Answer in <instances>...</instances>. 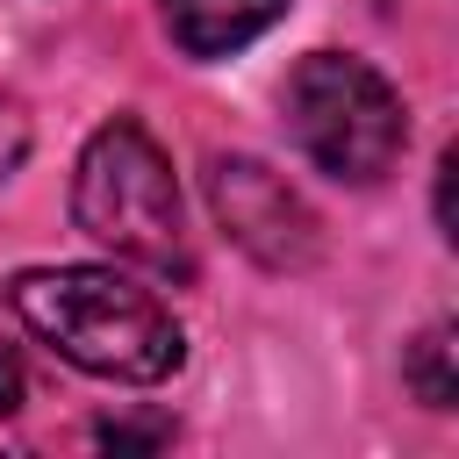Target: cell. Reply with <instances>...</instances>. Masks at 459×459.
Here are the masks:
<instances>
[{
	"label": "cell",
	"instance_id": "1",
	"mask_svg": "<svg viewBox=\"0 0 459 459\" xmlns=\"http://www.w3.org/2000/svg\"><path fill=\"white\" fill-rule=\"evenodd\" d=\"M7 301L65 366L100 380L151 387L186 359L172 308L115 265H36V273H14Z\"/></svg>",
	"mask_w": 459,
	"mask_h": 459
},
{
	"label": "cell",
	"instance_id": "2",
	"mask_svg": "<svg viewBox=\"0 0 459 459\" xmlns=\"http://www.w3.org/2000/svg\"><path fill=\"white\" fill-rule=\"evenodd\" d=\"M72 215L93 244H108L115 258L143 265V273H194L186 237H179V186L165 151L151 143V129L136 122H108L93 129V143L79 151V179H72Z\"/></svg>",
	"mask_w": 459,
	"mask_h": 459
},
{
	"label": "cell",
	"instance_id": "3",
	"mask_svg": "<svg viewBox=\"0 0 459 459\" xmlns=\"http://www.w3.org/2000/svg\"><path fill=\"white\" fill-rule=\"evenodd\" d=\"M287 129L308 151V165H323L344 186H373L380 172H394V158L409 143L394 86L366 57H344V50H316V57L294 65V79H287Z\"/></svg>",
	"mask_w": 459,
	"mask_h": 459
},
{
	"label": "cell",
	"instance_id": "4",
	"mask_svg": "<svg viewBox=\"0 0 459 459\" xmlns=\"http://www.w3.org/2000/svg\"><path fill=\"white\" fill-rule=\"evenodd\" d=\"M208 208L230 230V244H244L258 265L273 273H301L316 258V215L308 201L265 165V158H215L208 165Z\"/></svg>",
	"mask_w": 459,
	"mask_h": 459
},
{
	"label": "cell",
	"instance_id": "5",
	"mask_svg": "<svg viewBox=\"0 0 459 459\" xmlns=\"http://www.w3.org/2000/svg\"><path fill=\"white\" fill-rule=\"evenodd\" d=\"M158 7L186 57H230L287 14V0H158Z\"/></svg>",
	"mask_w": 459,
	"mask_h": 459
},
{
	"label": "cell",
	"instance_id": "6",
	"mask_svg": "<svg viewBox=\"0 0 459 459\" xmlns=\"http://www.w3.org/2000/svg\"><path fill=\"white\" fill-rule=\"evenodd\" d=\"M409 387H416V402H430V409H452V402H459V373H452V330H445V323H430V330L409 344Z\"/></svg>",
	"mask_w": 459,
	"mask_h": 459
},
{
	"label": "cell",
	"instance_id": "7",
	"mask_svg": "<svg viewBox=\"0 0 459 459\" xmlns=\"http://www.w3.org/2000/svg\"><path fill=\"white\" fill-rule=\"evenodd\" d=\"M22 158H29V115H22L14 93H0V179H7Z\"/></svg>",
	"mask_w": 459,
	"mask_h": 459
},
{
	"label": "cell",
	"instance_id": "8",
	"mask_svg": "<svg viewBox=\"0 0 459 459\" xmlns=\"http://www.w3.org/2000/svg\"><path fill=\"white\" fill-rule=\"evenodd\" d=\"M22 402H29V380H22V359H14L7 344H0V416H14Z\"/></svg>",
	"mask_w": 459,
	"mask_h": 459
}]
</instances>
